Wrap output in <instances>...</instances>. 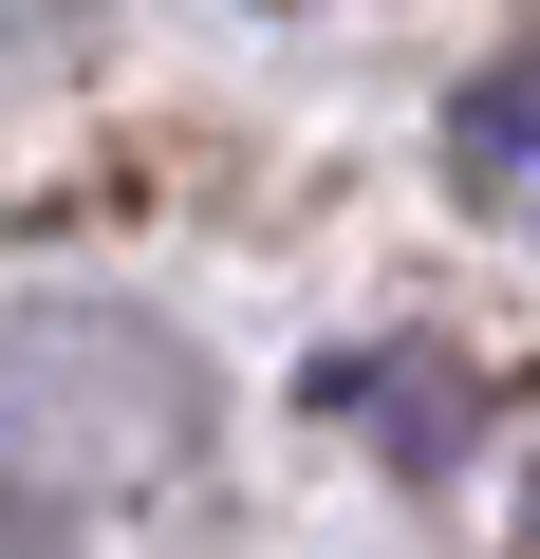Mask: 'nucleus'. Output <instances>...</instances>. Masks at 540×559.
Returning <instances> with one entry per match:
<instances>
[{"instance_id":"obj_2","label":"nucleus","mask_w":540,"mask_h":559,"mask_svg":"<svg viewBox=\"0 0 540 559\" xmlns=\"http://www.w3.org/2000/svg\"><path fill=\"white\" fill-rule=\"evenodd\" d=\"M447 187H466V205H540V38H503V57L447 94Z\"/></svg>"},{"instance_id":"obj_3","label":"nucleus","mask_w":540,"mask_h":559,"mask_svg":"<svg viewBox=\"0 0 540 559\" xmlns=\"http://www.w3.org/2000/svg\"><path fill=\"white\" fill-rule=\"evenodd\" d=\"M317 392H336V411H373L410 466H447V429H466V411H447V355H336Z\"/></svg>"},{"instance_id":"obj_1","label":"nucleus","mask_w":540,"mask_h":559,"mask_svg":"<svg viewBox=\"0 0 540 559\" xmlns=\"http://www.w3.org/2000/svg\"><path fill=\"white\" fill-rule=\"evenodd\" d=\"M205 466V355L131 299L0 318V559H94Z\"/></svg>"}]
</instances>
